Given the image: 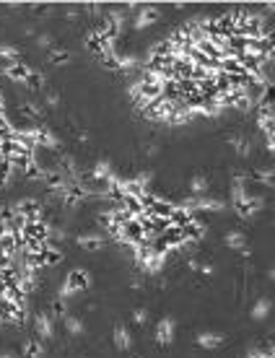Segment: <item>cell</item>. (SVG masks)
Segmentation results:
<instances>
[{
  "instance_id": "cell-4",
  "label": "cell",
  "mask_w": 275,
  "mask_h": 358,
  "mask_svg": "<svg viewBox=\"0 0 275 358\" xmlns=\"http://www.w3.org/2000/svg\"><path fill=\"white\" fill-rule=\"evenodd\" d=\"M197 345L213 351V348L223 345V335H221V332H203V335H197Z\"/></svg>"
},
{
  "instance_id": "cell-3",
  "label": "cell",
  "mask_w": 275,
  "mask_h": 358,
  "mask_svg": "<svg viewBox=\"0 0 275 358\" xmlns=\"http://www.w3.org/2000/svg\"><path fill=\"white\" fill-rule=\"evenodd\" d=\"M34 327H37V337H42V340L55 337V324H52V317H47V314H39Z\"/></svg>"
},
{
  "instance_id": "cell-10",
  "label": "cell",
  "mask_w": 275,
  "mask_h": 358,
  "mask_svg": "<svg viewBox=\"0 0 275 358\" xmlns=\"http://www.w3.org/2000/svg\"><path fill=\"white\" fill-rule=\"evenodd\" d=\"M268 314H270V301H268V298H260V301L254 304V309H252V317L260 322V319L268 317Z\"/></svg>"
},
{
  "instance_id": "cell-2",
  "label": "cell",
  "mask_w": 275,
  "mask_h": 358,
  "mask_svg": "<svg viewBox=\"0 0 275 358\" xmlns=\"http://www.w3.org/2000/svg\"><path fill=\"white\" fill-rule=\"evenodd\" d=\"M174 332H177V322H174L171 317L161 319V322H158V327H156L158 343H161V345H169L171 340H174Z\"/></svg>"
},
{
  "instance_id": "cell-8",
  "label": "cell",
  "mask_w": 275,
  "mask_h": 358,
  "mask_svg": "<svg viewBox=\"0 0 275 358\" xmlns=\"http://www.w3.org/2000/svg\"><path fill=\"white\" fill-rule=\"evenodd\" d=\"M190 190H192L195 197H203V195L208 192V179L203 177V174H195L192 182H190Z\"/></svg>"
},
{
  "instance_id": "cell-1",
  "label": "cell",
  "mask_w": 275,
  "mask_h": 358,
  "mask_svg": "<svg viewBox=\"0 0 275 358\" xmlns=\"http://www.w3.org/2000/svg\"><path fill=\"white\" fill-rule=\"evenodd\" d=\"M86 288H88L86 270H73V273H68V278H65L63 288H60V298H68V296L78 294V291H86Z\"/></svg>"
},
{
  "instance_id": "cell-13",
  "label": "cell",
  "mask_w": 275,
  "mask_h": 358,
  "mask_svg": "<svg viewBox=\"0 0 275 358\" xmlns=\"http://www.w3.org/2000/svg\"><path fill=\"white\" fill-rule=\"evenodd\" d=\"M19 52L16 49H11V47H0V57H16Z\"/></svg>"
},
{
  "instance_id": "cell-11",
  "label": "cell",
  "mask_w": 275,
  "mask_h": 358,
  "mask_svg": "<svg viewBox=\"0 0 275 358\" xmlns=\"http://www.w3.org/2000/svg\"><path fill=\"white\" fill-rule=\"evenodd\" d=\"M65 327H68V332L70 335H83V322L81 319H76V317H68V314H65Z\"/></svg>"
},
{
  "instance_id": "cell-15",
  "label": "cell",
  "mask_w": 275,
  "mask_h": 358,
  "mask_svg": "<svg viewBox=\"0 0 275 358\" xmlns=\"http://www.w3.org/2000/svg\"><path fill=\"white\" fill-rule=\"evenodd\" d=\"M0 358H13V356H0Z\"/></svg>"
},
{
  "instance_id": "cell-6",
  "label": "cell",
  "mask_w": 275,
  "mask_h": 358,
  "mask_svg": "<svg viewBox=\"0 0 275 358\" xmlns=\"http://www.w3.org/2000/svg\"><path fill=\"white\" fill-rule=\"evenodd\" d=\"M156 19H158V8H140L138 19H135V26L143 29V26H148V23H153Z\"/></svg>"
},
{
  "instance_id": "cell-5",
  "label": "cell",
  "mask_w": 275,
  "mask_h": 358,
  "mask_svg": "<svg viewBox=\"0 0 275 358\" xmlns=\"http://www.w3.org/2000/svg\"><path fill=\"white\" fill-rule=\"evenodd\" d=\"M114 345H117L120 351H130V348H132V337H130V332L125 330L122 324L114 327Z\"/></svg>"
},
{
  "instance_id": "cell-14",
  "label": "cell",
  "mask_w": 275,
  "mask_h": 358,
  "mask_svg": "<svg viewBox=\"0 0 275 358\" xmlns=\"http://www.w3.org/2000/svg\"><path fill=\"white\" fill-rule=\"evenodd\" d=\"M39 44H42V47H47V44H49V37H47V34H44V37H39Z\"/></svg>"
},
{
  "instance_id": "cell-12",
  "label": "cell",
  "mask_w": 275,
  "mask_h": 358,
  "mask_svg": "<svg viewBox=\"0 0 275 358\" xmlns=\"http://www.w3.org/2000/svg\"><path fill=\"white\" fill-rule=\"evenodd\" d=\"M132 322H135V324H146L148 322V312L146 309H135V312H132Z\"/></svg>"
},
{
  "instance_id": "cell-9",
  "label": "cell",
  "mask_w": 275,
  "mask_h": 358,
  "mask_svg": "<svg viewBox=\"0 0 275 358\" xmlns=\"http://www.w3.org/2000/svg\"><path fill=\"white\" fill-rule=\"evenodd\" d=\"M78 247H83V249H91V252H94V249H102L104 247V241H102V236H78Z\"/></svg>"
},
{
  "instance_id": "cell-7",
  "label": "cell",
  "mask_w": 275,
  "mask_h": 358,
  "mask_svg": "<svg viewBox=\"0 0 275 358\" xmlns=\"http://www.w3.org/2000/svg\"><path fill=\"white\" fill-rule=\"evenodd\" d=\"M244 244H247V239H244V234H241V231H231V234L226 236V247H231V249H239V252L249 254L247 249H244Z\"/></svg>"
}]
</instances>
